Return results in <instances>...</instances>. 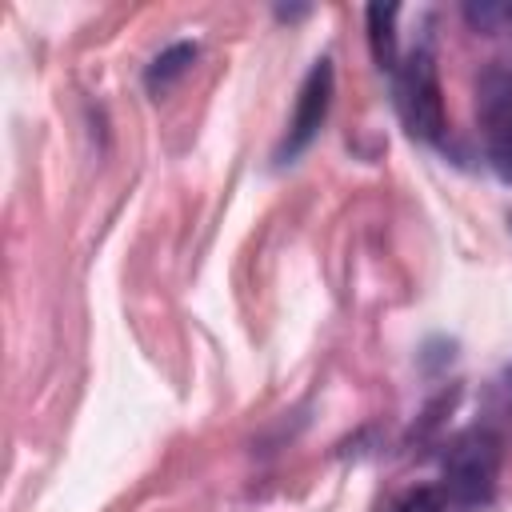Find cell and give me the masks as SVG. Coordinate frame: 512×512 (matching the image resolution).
<instances>
[{
  "label": "cell",
  "instance_id": "obj_7",
  "mask_svg": "<svg viewBox=\"0 0 512 512\" xmlns=\"http://www.w3.org/2000/svg\"><path fill=\"white\" fill-rule=\"evenodd\" d=\"M468 20H472L480 32L512 28V4H472V8H468Z\"/></svg>",
  "mask_w": 512,
  "mask_h": 512
},
{
  "label": "cell",
  "instance_id": "obj_1",
  "mask_svg": "<svg viewBox=\"0 0 512 512\" xmlns=\"http://www.w3.org/2000/svg\"><path fill=\"white\" fill-rule=\"evenodd\" d=\"M396 108L412 136L436 140L444 132V100H440L436 60L428 48H416L396 64Z\"/></svg>",
  "mask_w": 512,
  "mask_h": 512
},
{
  "label": "cell",
  "instance_id": "obj_2",
  "mask_svg": "<svg viewBox=\"0 0 512 512\" xmlns=\"http://www.w3.org/2000/svg\"><path fill=\"white\" fill-rule=\"evenodd\" d=\"M496 468H500V448L492 436L472 432L456 440V448L444 460V484H440L448 496V508H472L488 500L496 484Z\"/></svg>",
  "mask_w": 512,
  "mask_h": 512
},
{
  "label": "cell",
  "instance_id": "obj_5",
  "mask_svg": "<svg viewBox=\"0 0 512 512\" xmlns=\"http://www.w3.org/2000/svg\"><path fill=\"white\" fill-rule=\"evenodd\" d=\"M396 4H372L368 8V28H372V52L380 68H396Z\"/></svg>",
  "mask_w": 512,
  "mask_h": 512
},
{
  "label": "cell",
  "instance_id": "obj_4",
  "mask_svg": "<svg viewBox=\"0 0 512 512\" xmlns=\"http://www.w3.org/2000/svg\"><path fill=\"white\" fill-rule=\"evenodd\" d=\"M328 100H332V64L328 60H316L312 72L300 84L296 116H292L288 136H284V156H296L300 148H308V140L320 132V124L328 116Z\"/></svg>",
  "mask_w": 512,
  "mask_h": 512
},
{
  "label": "cell",
  "instance_id": "obj_6",
  "mask_svg": "<svg viewBox=\"0 0 512 512\" xmlns=\"http://www.w3.org/2000/svg\"><path fill=\"white\" fill-rule=\"evenodd\" d=\"M192 60H196V48H192V44H172L168 52H160V56L152 60V68H148V88H152V92H168V88L188 72Z\"/></svg>",
  "mask_w": 512,
  "mask_h": 512
},
{
  "label": "cell",
  "instance_id": "obj_8",
  "mask_svg": "<svg viewBox=\"0 0 512 512\" xmlns=\"http://www.w3.org/2000/svg\"><path fill=\"white\" fill-rule=\"evenodd\" d=\"M444 508H448L444 488H416V492H408L392 512H444Z\"/></svg>",
  "mask_w": 512,
  "mask_h": 512
},
{
  "label": "cell",
  "instance_id": "obj_9",
  "mask_svg": "<svg viewBox=\"0 0 512 512\" xmlns=\"http://www.w3.org/2000/svg\"><path fill=\"white\" fill-rule=\"evenodd\" d=\"M508 388H512V368H508Z\"/></svg>",
  "mask_w": 512,
  "mask_h": 512
},
{
  "label": "cell",
  "instance_id": "obj_3",
  "mask_svg": "<svg viewBox=\"0 0 512 512\" xmlns=\"http://www.w3.org/2000/svg\"><path fill=\"white\" fill-rule=\"evenodd\" d=\"M476 112H480V128H484L488 164L500 180L512 184V76L508 72H488L480 80Z\"/></svg>",
  "mask_w": 512,
  "mask_h": 512
}]
</instances>
